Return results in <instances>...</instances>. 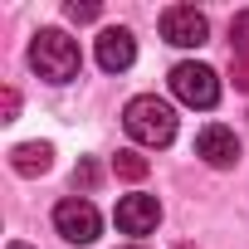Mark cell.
Here are the masks:
<instances>
[{
    "instance_id": "obj_18",
    "label": "cell",
    "mask_w": 249,
    "mask_h": 249,
    "mask_svg": "<svg viewBox=\"0 0 249 249\" xmlns=\"http://www.w3.org/2000/svg\"><path fill=\"white\" fill-rule=\"evenodd\" d=\"M181 249H191V244H181Z\"/></svg>"
},
{
    "instance_id": "obj_13",
    "label": "cell",
    "mask_w": 249,
    "mask_h": 249,
    "mask_svg": "<svg viewBox=\"0 0 249 249\" xmlns=\"http://www.w3.org/2000/svg\"><path fill=\"white\" fill-rule=\"evenodd\" d=\"M0 107H5V122H10V117L20 112V93H15V88H5V93H0Z\"/></svg>"
},
{
    "instance_id": "obj_10",
    "label": "cell",
    "mask_w": 249,
    "mask_h": 249,
    "mask_svg": "<svg viewBox=\"0 0 249 249\" xmlns=\"http://www.w3.org/2000/svg\"><path fill=\"white\" fill-rule=\"evenodd\" d=\"M112 171L127 176V181H142V176H147V157H137V152H117V157H112Z\"/></svg>"
},
{
    "instance_id": "obj_17",
    "label": "cell",
    "mask_w": 249,
    "mask_h": 249,
    "mask_svg": "<svg viewBox=\"0 0 249 249\" xmlns=\"http://www.w3.org/2000/svg\"><path fill=\"white\" fill-rule=\"evenodd\" d=\"M127 249H142V244H127Z\"/></svg>"
},
{
    "instance_id": "obj_6",
    "label": "cell",
    "mask_w": 249,
    "mask_h": 249,
    "mask_svg": "<svg viewBox=\"0 0 249 249\" xmlns=\"http://www.w3.org/2000/svg\"><path fill=\"white\" fill-rule=\"evenodd\" d=\"M112 220H117V230H122V234L142 239V234H152V230L161 225V200H157V196H142V191H132V196H122V200H117Z\"/></svg>"
},
{
    "instance_id": "obj_1",
    "label": "cell",
    "mask_w": 249,
    "mask_h": 249,
    "mask_svg": "<svg viewBox=\"0 0 249 249\" xmlns=\"http://www.w3.org/2000/svg\"><path fill=\"white\" fill-rule=\"evenodd\" d=\"M122 127H127V137L137 147H166L176 137V112L157 93H142V98H132L122 107Z\"/></svg>"
},
{
    "instance_id": "obj_16",
    "label": "cell",
    "mask_w": 249,
    "mask_h": 249,
    "mask_svg": "<svg viewBox=\"0 0 249 249\" xmlns=\"http://www.w3.org/2000/svg\"><path fill=\"white\" fill-rule=\"evenodd\" d=\"M10 249H30V244H10Z\"/></svg>"
},
{
    "instance_id": "obj_11",
    "label": "cell",
    "mask_w": 249,
    "mask_h": 249,
    "mask_svg": "<svg viewBox=\"0 0 249 249\" xmlns=\"http://www.w3.org/2000/svg\"><path fill=\"white\" fill-rule=\"evenodd\" d=\"M230 44H234V59H249V10L234 15V25H230Z\"/></svg>"
},
{
    "instance_id": "obj_14",
    "label": "cell",
    "mask_w": 249,
    "mask_h": 249,
    "mask_svg": "<svg viewBox=\"0 0 249 249\" xmlns=\"http://www.w3.org/2000/svg\"><path fill=\"white\" fill-rule=\"evenodd\" d=\"M69 20H98V5H78V0H73V5H69Z\"/></svg>"
},
{
    "instance_id": "obj_2",
    "label": "cell",
    "mask_w": 249,
    "mask_h": 249,
    "mask_svg": "<svg viewBox=\"0 0 249 249\" xmlns=\"http://www.w3.org/2000/svg\"><path fill=\"white\" fill-rule=\"evenodd\" d=\"M30 64L49 83H73L83 69V54H78V39H69L64 30H39L30 44Z\"/></svg>"
},
{
    "instance_id": "obj_3",
    "label": "cell",
    "mask_w": 249,
    "mask_h": 249,
    "mask_svg": "<svg viewBox=\"0 0 249 249\" xmlns=\"http://www.w3.org/2000/svg\"><path fill=\"white\" fill-rule=\"evenodd\" d=\"M171 93L186 107H215L220 103V73L210 64H176L171 69Z\"/></svg>"
},
{
    "instance_id": "obj_4",
    "label": "cell",
    "mask_w": 249,
    "mask_h": 249,
    "mask_svg": "<svg viewBox=\"0 0 249 249\" xmlns=\"http://www.w3.org/2000/svg\"><path fill=\"white\" fill-rule=\"evenodd\" d=\"M161 39L176 49H200L210 39V20L196 5H166L161 10Z\"/></svg>"
},
{
    "instance_id": "obj_15",
    "label": "cell",
    "mask_w": 249,
    "mask_h": 249,
    "mask_svg": "<svg viewBox=\"0 0 249 249\" xmlns=\"http://www.w3.org/2000/svg\"><path fill=\"white\" fill-rule=\"evenodd\" d=\"M234 88L249 93V59H234Z\"/></svg>"
},
{
    "instance_id": "obj_7",
    "label": "cell",
    "mask_w": 249,
    "mask_h": 249,
    "mask_svg": "<svg viewBox=\"0 0 249 249\" xmlns=\"http://www.w3.org/2000/svg\"><path fill=\"white\" fill-rule=\"evenodd\" d=\"M196 157L225 171V166L239 161V137L230 127H220V122H210V127H200V137H196Z\"/></svg>"
},
{
    "instance_id": "obj_12",
    "label": "cell",
    "mask_w": 249,
    "mask_h": 249,
    "mask_svg": "<svg viewBox=\"0 0 249 249\" xmlns=\"http://www.w3.org/2000/svg\"><path fill=\"white\" fill-rule=\"evenodd\" d=\"M93 181H98V166H93V161H78V171H73V186H78V191H93Z\"/></svg>"
},
{
    "instance_id": "obj_9",
    "label": "cell",
    "mask_w": 249,
    "mask_h": 249,
    "mask_svg": "<svg viewBox=\"0 0 249 249\" xmlns=\"http://www.w3.org/2000/svg\"><path fill=\"white\" fill-rule=\"evenodd\" d=\"M10 166H15L20 176H44V171L54 166V147H49V142H20V147L10 152Z\"/></svg>"
},
{
    "instance_id": "obj_5",
    "label": "cell",
    "mask_w": 249,
    "mask_h": 249,
    "mask_svg": "<svg viewBox=\"0 0 249 249\" xmlns=\"http://www.w3.org/2000/svg\"><path fill=\"white\" fill-rule=\"evenodd\" d=\"M54 230H59L69 244H93V239H98V230H103V220H98L93 200L69 196V200H59V205H54Z\"/></svg>"
},
{
    "instance_id": "obj_8",
    "label": "cell",
    "mask_w": 249,
    "mask_h": 249,
    "mask_svg": "<svg viewBox=\"0 0 249 249\" xmlns=\"http://www.w3.org/2000/svg\"><path fill=\"white\" fill-rule=\"evenodd\" d=\"M132 59H137V39H132V30H103L98 35V64L107 69V73H122V69H132Z\"/></svg>"
}]
</instances>
